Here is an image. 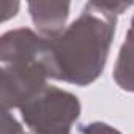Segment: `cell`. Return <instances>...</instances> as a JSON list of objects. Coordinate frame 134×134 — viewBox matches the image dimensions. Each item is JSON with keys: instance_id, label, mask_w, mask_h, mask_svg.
Masks as SVG:
<instances>
[{"instance_id": "cell-3", "label": "cell", "mask_w": 134, "mask_h": 134, "mask_svg": "<svg viewBox=\"0 0 134 134\" xmlns=\"http://www.w3.org/2000/svg\"><path fill=\"white\" fill-rule=\"evenodd\" d=\"M24 123L33 134H70L79 117V99L57 87H46L21 107Z\"/></svg>"}, {"instance_id": "cell-7", "label": "cell", "mask_w": 134, "mask_h": 134, "mask_svg": "<svg viewBox=\"0 0 134 134\" xmlns=\"http://www.w3.org/2000/svg\"><path fill=\"white\" fill-rule=\"evenodd\" d=\"M82 134H120L117 129L104 125V123H92V125H85L81 128Z\"/></svg>"}, {"instance_id": "cell-5", "label": "cell", "mask_w": 134, "mask_h": 134, "mask_svg": "<svg viewBox=\"0 0 134 134\" xmlns=\"http://www.w3.org/2000/svg\"><path fill=\"white\" fill-rule=\"evenodd\" d=\"M115 82L123 88L134 92V18L126 35V40L120 49V55L114 71Z\"/></svg>"}, {"instance_id": "cell-1", "label": "cell", "mask_w": 134, "mask_h": 134, "mask_svg": "<svg viewBox=\"0 0 134 134\" xmlns=\"http://www.w3.org/2000/svg\"><path fill=\"white\" fill-rule=\"evenodd\" d=\"M115 30V14L103 2H90L58 36L49 40L54 79L87 85L103 71Z\"/></svg>"}, {"instance_id": "cell-4", "label": "cell", "mask_w": 134, "mask_h": 134, "mask_svg": "<svg viewBox=\"0 0 134 134\" xmlns=\"http://www.w3.org/2000/svg\"><path fill=\"white\" fill-rule=\"evenodd\" d=\"M35 25L43 36L52 40L63 32L65 21L68 18L70 3L62 2H32L29 5Z\"/></svg>"}, {"instance_id": "cell-6", "label": "cell", "mask_w": 134, "mask_h": 134, "mask_svg": "<svg viewBox=\"0 0 134 134\" xmlns=\"http://www.w3.org/2000/svg\"><path fill=\"white\" fill-rule=\"evenodd\" d=\"M2 134H27L22 126L7 112L3 110V123H2Z\"/></svg>"}, {"instance_id": "cell-2", "label": "cell", "mask_w": 134, "mask_h": 134, "mask_svg": "<svg viewBox=\"0 0 134 134\" xmlns=\"http://www.w3.org/2000/svg\"><path fill=\"white\" fill-rule=\"evenodd\" d=\"M2 103L22 107L46 85L51 73L49 40L32 30L19 29L2 36Z\"/></svg>"}]
</instances>
